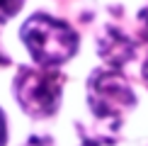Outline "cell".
<instances>
[{
	"label": "cell",
	"mask_w": 148,
	"mask_h": 146,
	"mask_svg": "<svg viewBox=\"0 0 148 146\" xmlns=\"http://www.w3.org/2000/svg\"><path fill=\"white\" fill-rule=\"evenodd\" d=\"M97 49H100L102 59L107 61L109 66H124L126 61L134 56V51H136L134 41L129 39L126 34H121L119 29H114V27H107V29H104V34L100 36Z\"/></svg>",
	"instance_id": "obj_4"
},
{
	"label": "cell",
	"mask_w": 148,
	"mask_h": 146,
	"mask_svg": "<svg viewBox=\"0 0 148 146\" xmlns=\"http://www.w3.org/2000/svg\"><path fill=\"white\" fill-rule=\"evenodd\" d=\"M138 20H141V29H143V36L148 39V8L138 12Z\"/></svg>",
	"instance_id": "obj_6"
},
{
	"label": "cell",
	"mask_w": 148,
	"mask_h": 146,
	"mask_svg": "<svg viewBox=\"0 0 148 146\" xmlns=\"http://www.w3.org/2000/svg\"><path fill=\"white\" fill-rule=\"evenodd\" d=\"M143 76L148 78V61H146V63H143Z\"/></svg>",
	"instance_id": "obj_10"
},
{
	"label": "cell",
	"mask_w": 148,
	"mask_h": 146,
	"mask_svg": "<svg viewBox=\"0 0 148 146\" xmlns=\"http://www.w3.org/2000/svg\"><path fill=\"white\" fill-rule=\"evenodd\" d=\"M80 146H100V144H97V141H92V139H85V141L80 144Z\"/></svg>",
	"instance_id": "obj_9"
},
{
	"label": "cell",
	"mask_w": 148,
	"mask_h": 146,
	"mask_svg": "<svg viewBox=\"0 0 148 146\" xmlns=\"http://www.w3.org/2000/svg\"><path fill=\"white\" fill-rule=\"evenodd\" d=\"M61 76L53 71L22 68L15 78V97L29 117H51L61 102Z\"/></svg>",
	"instance_id": "obj_2"
},
{
	"label": "cell",
	"mask_w": 148,
	"mask_h": 146,
	"mask_svg": "<svg viewBox=\"0 0 148 146\" xmlns=\"http://www.w3.org/2000/svg\"><path fill=\"white\" fill-rule=\"evenodd\" d=\"M20 36L32 59L44 68L66 63L78 51V34L73 32L71 24L51 15H41V12L32 15L22 24Z\"/></svg>",
	"instance_id": "obj_1"
},
{
	"label": "cell",
	"mask_w": 148,
	"mask_h": 146,
	"mask_svg": "<svg viewBox=\"0 0 148 146\" xmlns=\"http://www.w3.org/2000/svg\"><path fill=\"white\" fill-rule=\"evenodd\" d=\"M22 8V0H0V22H8L17 10Z\"/></svg>",
	"instance_id": "obj_5"
},
{
	"label": "cell",
	"mask_w": 148,
	"mask_h": 146,
	"mask_svg": "<svg viewBox=\"0 0 148 146\" xmlns=\"http://www.w3.org/2000/svg\"><path fill=\"white\" fill-rule=\"evenodd\" d=\"M8 141V127H5V114L0 112V146H5Z\"/></svg>",
	"instance_id": "obj_7"
},
{
	"label": "cell",
	"mask_w": 148,
	"mask_h": 146,
	"mask_svg": "<svg viewBox=\"0 0 148 146\" xmlns=\"http://www.w3.org/2000/svg\"><path fill=\"white\" fill-rule=\"evenodd\" d=\"M134 102H136L134 90L129 88V83L119 73L97 68L90 76V81H88V105L100 119H114V124H116L119 117Z\"/></svg>",
	"instance_id": "obj_3"
},
{
	"label": "cell",
	"mask_w": 148,
	"mask_h": 146,
	"mask_svg": "<svg viewBox=\"0 0 148 146\" xmlns=\"http://www.w3.org/2000/svg\"><path fill=\"white\" fill-rule=\"evenodd\" d=\"M24 146H49V139H41V136H29V141Z\"/></svg>",
	"instance_id": "obj_8"
}]
</instances>
